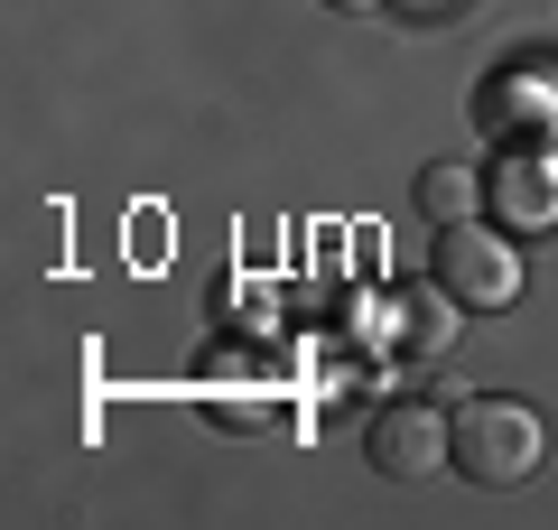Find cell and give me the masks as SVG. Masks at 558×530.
<instances>
[{"label":"cell","mask_w":558,"mask_h":530,"mask_svg":"<svg viewBox=\"0 0 558 530\" xmlns=\"http://www.w3.org/2000/svg\"><path fill=\"white\" fill-rule=\"evenodd\" d=\"M428 279H438L447 298H457L465 316H502L521 298V252L502 224H438V252H428Z\"/></svg>","instance_id":"cell-2"},{"label":"cell","mask_w":558,"mask_h":530,"mask_svg":"<svg viewBox=\"0 0 558 530\" xmlns=\"http://www.w3.org/2000/svg\"><path fill=\"white\" fill-rule=\"evenodd\" d=\"M539 456H549V429H539V410L512 400V392H475L457 419H447V466H457L465 484H494V493L531 484Z\"/></svg>","instance_id":"cell-1"},{"label":"cell","mask_w":558,"mask_h":530,"mask_svg":"<svg viewBox=\"0 0 558 530\" xmlns=\"http://www.w3.org/2000/svg\"><path fill=\"white\" fill-rule=\"evenodd\" d=\"M363 456H373V474H391V484L447 474V419L428 410V400H381L373 429H363Z\"/></svg>","instance_id":"cell-3"},{"label":"cell","mask_w":558,"mask_h":530,"mask_svg":"<svg viewBox=\"0 0 558 530\" xmlns=\"http://www.w3.org/2000/svg\"><path fill=\"white\" fill-rule=\"evenodd\" d=\"M326 10H344V20H373V10H381V0H326Z\"/></svg>","instance_id":"cell-7"},{"label":"cell","mask_w":558,"mask_h":530,"mask_svg":"<svg viewBox=\"0 0 558 530\" xmlns=\"http://www.w3.org/2000/svg\"><path fill=\"white\" fill-rule=\"evenodd\" d=\"M410 10H438V0H410Z\"/></svg>","instance_id":"cell-8"},{"label":"cell","mask_w":558,"mask_h":530,"mask_svg":"<svg viewBox=\"0 0 558 530\" xmlns=\"http://www.w3.org/2000/svg\"><path fill=\"white\" fill-rule=\"evenodd\" d=\"M391 316H400V353H418V363H428V353L457 335V316H465V308L438 289V279H428V289H400V298H391Z\"/></svg>","instance_id":"cell-5"},{"label":"cell","mask_w":558,"mask_h":530,"mask_svg":"<svg viewBox=\"0 0 558 530\" xmlns=\"http://www.w3.org/2000/svg\"><path fill=\"white\" fill-rule=\"evenodd\" d=\"M484 196H494L502 233H549L558 224V158L549 149H512L494 177H484Z\"/></svg>","instance_id":"cell-4"},{"label":"cell","mask_w":558,"mask_h":530,"mask_svg":"<svg viewBox=\"0 0 558 530\" xmlns=\"http://www.w3.org/2000/svg\"><path fill=\"white\" fill-rule=\"evenodd\" d=\"M475 196H484V177L465 168V158L418 168V215H428V224H465V215H475Z\"/></svg>","instance_id":"cell-6"}]
</instances>
